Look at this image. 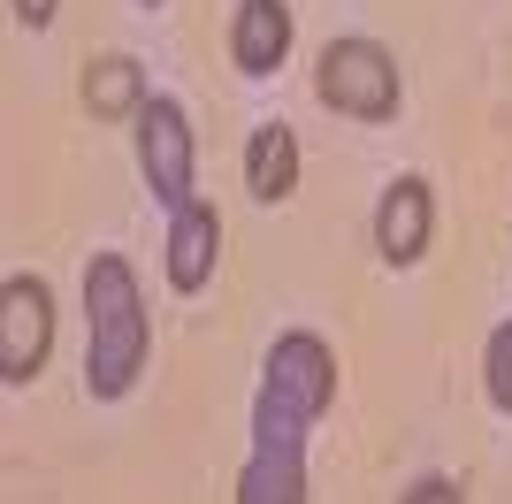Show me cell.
<instances>
[{
    "label": "cell",
    "mask_w": 512,
    "mask_h": 504,
    "mask_svg": "<svg viewBox=\"0 0 512 504\" xmlns=\"http://www.w3.org/2000/svg\"><path fill=\"white\" fill-rule=\"evenodd\" d=\"M337 405V352L314 329L268 344L253 398V451L237 466V504H306V436Z\"/></svg>",
    "instance_id": "obj_1"
},
{
    "label": "cell",
    "mask_w": 512,
    "mask_h": 504,
    "mask_svg": "<svg viewBox=\"0 0 512 504\" xmlns=\"http://www.w3.org/2000/svg\"><path fill=\"white\" fill-rule=\"evenodd\" d=\"M153 352V314L138 291V268L123 252H92L85 260V390L92 398H130V382L146 375Z\"/></svg>",
    "instance_id": "obj_2"
},
{
    "label": "cell",
    "mask_w": 512,
    "mask_h": 504,
    "mask_svg": "<svg viewBox=\"0 0 512 504\" xmlns=\"http://www.w3.org/2000/svg\"><path fill=\"white\" fill-rule=\"evenodd\" d=\"M398 62H390L375 39H329L314 69V100L329 115H352V123H390L398 115Z\"/></svg>",
    "instance_id": "obj_3"
},
{
    "label": "cell",
    "mask_w": 512,
    "mask_h": 504,
    "mask_svg": "<svg viewBox=\"0 0 512 504\" xmlns=\"http://www.w3.org/2000/svg\"><path fill=\"white\" fill-rule=\"evenodd\" d=\"M138 168H146V184H153V199H161V207H192L199 199V146H192V115H184V107L176 100H161V92H153L146 107H138Z\"/></svg>",
    "instance_id": "obj_4"
},
{
    "label": "cell",
    "mask_w": 512,
    "mask_h": 504,
    "mask_svg": "<svg viewBox=\"0 0 512 504\" xmlns=\"http://www.w3.org/2000/svg\"><path fill=\"white\" fill-rule=\"evenodd\" d=\"M54 352V291L39 275L0 283V382H31Z\"/></svg>",
    "instance_id": "obj_5"
},
{
    "label": "cell",
    "mask_w": 512,
    "mask_h": 504,
    "mask_svg": "<svg viewBox=\"0 0 512 504\" xmlns=\"http://www.w3.org/2000/svg\"><path fill=\"white\" fill-rule=\"evenodd\" d=\"M428 230H436V191L421 176H398V184L375 199V252L390 268H413L428 252Z\"/></svg>",
    "instance_id": "obj_6"
},
{
    "label": "cell",
    "mask_w": 512,
    "mask_h": 504,
    "mask_svg": "<svg viewBox=\"0 0 512 504\" xmlns=\"http://www.w3.org/2000/svg\"><path fill=\"white\" fill-rule=\"evenodd\" d=\"M291 54V0H237L230 16V62L245 77H276Z\"/></svg>",
    "instance_id": "obj_7"
},
{
    "label": "cell",
    "mask_w": 512,
    "mask_h": 504,
    "mask_svg": "<svg viewBox=\"0 0 512 504\" xmlns=\"http://www.w3.org/2000/svg\"><path fill=\"white\" fill-rule=\"evenodd\" d=\"M214 260H222V214H214L207 199L176 207V214H169V283H176L184 298L207 291Z\"/></svg>",
    "instance_id": "obj_8"
},
{
    "label": "cell",
    "mask_w": 512,
    "mask_h": 504,
    "mask_svg": "<svg viewBox=\"0 0 512 504\" xmlns=\"http://www.w3.org/2000/svg\"><path fill=\"white\" fill-rule=\"evenodd\" d=\"M245 184H253L260 207H283L291 191H299V138L291 123H260L253 146H245Z\"/></svg>",
    "instance_id": "obj_9"
},
{
    "label": "cell",
    "mask_w": 512,
    "mask_h": 504,
    "mask_svg": "<svg viewBox=\"0 0 512 504\" xmlns=\"http://www.w3.org/2000/svg\"><path fill=\"white\" fill-rule=\"evenodd\" d=\"M146 69L130 62V54H100V62H85V107L100 115V123H138V107H146Z\"/></svg>",
    "instance_id": "obj_10"
},
{
    "label": "cell",
    "mask_w": 512,
    "mask_h": 504,
    "mask_svg": "<svg viewBox=\"0 0 512 504\" xmlns=\"http://www.w3.org/2000/svg\"><path fill=\"white\" fill-rule=\"evenodd\" d=\"M482 390H490L497 413H512V321H497L490 344H482Z\"/></svg>",
    "instance_id": "obj_11"
},
{
    "label": "cell",
    "mask_w": 512,
    "mask_h": 504,
    "mask_svg": "<svg viewBox=\"0 0 512 504\" xmlns=\"http://www.w3.org/2000/svg\"><path fill=\"white\" fill-rule=\"evenodd\" d=\"M398 504H467V497H459V482H444V474H421Z\"/></svg>",
    "instance_id": "obj_12"
},
{
    "label": "cell",
    "mask_w": 512,
    "mask_h": 504,
    "mask_svg": "<svg viewBox=\"0 0 512 504\" xmlns=\"http://www.w3.org/2000/svg\"><path fill=\"white\" fill-rule=\"evenodd\" d=\"M8 8H16V23H23V31H46V23H54V8H62V0H8Z\"/></svg>",
    "instance_id": "obj_13"
},
{
    "label": "cell",
    "mask_w": 512,
    "mask_h": 504,
    "mask_svg": "<svg viewBox=\"0 0 512 504\" xmlns=\"http://www.w3.org/2000/svg\"><path fill=\"white\" fill-rule=\"evenodd\" d=\"M138 8H161V0H138Z\"/></svg>",
    "instance_id": "obj_14"
}]
</instances>
